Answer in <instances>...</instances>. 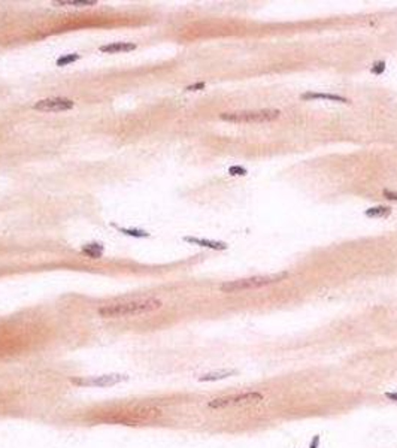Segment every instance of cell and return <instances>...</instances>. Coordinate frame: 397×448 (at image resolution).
<instances>
[{"label":"cell","instance_id":"obj_1","mask_svg":"<svg viewBox=\"0 0 397 448\" xmlns=\"http://www.w3.org/2000/svg\"><path fill=\"white\" fill-rule=\"evenodd\" d=\"M162 300L148 297V299H137V300H129V302H116L103 305L99 308V315L103 318H123V317H132V315H141L147 312H152L162 308Z\"/></svg>","mask_w":397,"mask_h":448},{"label":"cell","instance_id":"obj_2","mask_svg":"<svg viewBox=\"0 0 397 448\" xmlns=\"http://www.w3.org/2000/svg\"><path fill=\"white\" fill-rule=\"evenodd\" d=\"M287 272L281 274H273V275H260V276H251V278H242V279H234V281H227L220 287L223 293H239L245 290H254V289H262L266 286L275 282H281L287 278Z\"/></svg>","mask_w":397,"mask_h":448},{"label":"cell","instance_id":"obj_3","mask_svg":"<svg viewBox=\"0 0 397 448\" xmlns=\"http://www.w3.org/2000/svg\"><path fill=\"white\" fill-rule=\"evenodd\" d=\"M281 112L276 109H265V111H244V112H226L221 114L220 118L230 123H266L280 118Z\"/></svg>","mask_w":397,"mask_h":448},{"label":"cell","instance_id":"obj_4","mask_svg":"<svg viewBox=\"0 0 397 448\" xmlns=\"http://www.w3.org/2000/svg\"><path fill=\"white\" fill-rule=\"evenodd\" d=\"M263 400V395L259 392H247L241 395H233V396H224V397H216L208 402V406L211 410H223L229 408V406H239V405H249V403H257Z\"/></svg>","mask_w":397,"mask_h":448},{"label":"cell","instance_id":"obj_5","mask_svg":"<svg viewBox=\"0 0 397 448\" xmlns=\"http://www.w3.org/2000/svg\"><path fill=\"white\" fill-rule=\"evenodd\" d=\"M127 375L121 374H108V375H99V377H87V378H73L72 384L81 385V387H114L120 382L127 381Z\"/></svg>","mask_w":397,"mask_h":448},{"label":"cell","instance_id":"obj_6","mask_svg":"<svg viewBox=\"0 0 397 448\" xmlns=\"http://www.w3.org/2000/svg\"><path fill=\"white\" fill-rule=\"evenodd\" d=\"M75 106V103L70 99L65 97H51V99H44L39 100L37 103H34V109L41 112H63L69 111Z\"/></svg>","mask_w":397,"mask_h":448},{"label":"cell","instance_id":"obj_7","mask_svg":"<svg viewBox=\"0 0 397 448\" xmlns=\"http://www.w3.org/2000/svg\"><path fill=\"white\" fill-rule=\"evenodd\" d=\"M184 241L188 242V243H194V245H200V247L211 248V250H227L226 243L224 242H218V241H211V239H203V238H194V236H185Z\"/></svg>","mask_w":397,"mask_h":448},{"label":"cell","instance_id":"obj_8","mask_svg":"<svg viewBox=\"0 0 397 448\" xmlns=\"http://www.w3.org/2000/svg\"><path fill=\"white\" fill-rule=\"evenodd\" d=\"M302 99L303 100H318V99H323V100H330V102H339V103H348V102H349L347 97L337 96V94H329V93H305V94H302Z\"/></svg>","mask_w":397,"mask_h":448},{"label":"cell","instance_id":"obj_9","mask_svg":"<svg viewBox=\"0 0 397 448\" xmlns=\"http://www.w3.org/2000/svg\"><path fill=\"white\" fill-rule=\"evenodd\" d=\"M133 50H136V45H134V44H130V42H114V44L100 47V51H102V52H108V54L129 52V51H133Z\"/></svg>","mask_w":397,"mask_h":448},{"label":"cell","instance_id":"obj_10","mask_svg":"<svg viewBox=\"0 0 397 448\" xmlns=\"http://www.w3.org/2000/svg\"><path fill=\"white\" fill-rule=\"evenodd\" d=\"M237 371L234 369H224V371H216V372H209V374H205L198 378L200 382H212V381H220V379H226L229 377H233L236 375Z\"/></svg>","mask_w":397,"mask_h":448},{"label":"cell","instance_id":"obj_11","mask_svg":"<svg viewBox=\"0 0 397 448\" xmlns=\"http://www.w3.org/2000/svg\"><path fill=\"white\" fill-rule=\"evenodd\" d=\"M83 253L85 256H88L90 258H100L103 254V245L100 243H87V245L83 247Z\"/></svg>","mask_w":397,"mask_h":448},{"label":"cell","instance_id":"obj_12","mask_svg":"<svg viewBox=\"0 0 397 448\" xmlns=\"http://www.w3.org/2000/svg\"><path fill=\"white\" fill-rule=\"evenodd\" d=\"M96 3V0H58V2H52V5L57 6H94Z\"/></svg>","mask_w":397,"mask_h":448},{"label":"cell","instance_id":"obj_13","mask_svg":"<svg viewBox=\"0 0 397 448\" xmlns=\"http://www.w3.org/2000/svg\"><path fill=\"white\" fill-rule=\"evenodd\" d=\"M112 227H115L118 232H121L124 235H129V236H133V238H148L149 233H147L145 230H141V229H127V227H120L116 226V224L112 223Z\"/></svg>","mask_w":397,"mask_h":448},{"label":"cell","instance_id":"obj_14","mask_svg":"<svg viewBox=\"0 0 397 448\" xmlns=\"http://www.w3.org/2000/svg\"><path fill=\"white\" fill-rule=\"evenodd\" d=\"M390 214H391V209L387 207H375L366 211V215L370 218H384V217H388Z\"/></svg>","mask_w":397,"mask_h":448},{"label":"cell","instance_id":"obj_15","mask_svg":"<svg viewBox=\"0 0 397 448\" xmlns=\"http://www.w3.org/2000/svg\"><path fill=\"white\" fill-rule=\"evenodd\" d=\"M79 60V54H66V55H63V57H60L57 60V66H67V65H72V63H75V62H78Z\"/></svg>","mask_w":397,"mask_h":448},{"label":"cell","instance_id":"obj_16","mask_svg":"<svg viewBox=\"0 0 397 448\" xmlns=\"http://www.w3.org/2000/svg\"><path fill=\"white\" fill-rule=\"evenodd\" d=\"M229 173L230 175H247V169L241 168V166H232L229 169Z\"/></svg>","mask_w":397,"mask_h":448},{"label":"cell","instance_id":"obj_17","mask_svg":"<svg viewBox=\"0 0 397 448\" xmlns=\"http://www.w3.org/2000/svg\"><path fill=\"white\" fill-rule=\"evenodd\" d=\"M385 70V63L384 62H380V63H376L373 68H372V72L373 73H376V75H380V73H382Z\"/></svg>","mask_w":397,"mask_h":448},{"label":"cell","instance_id":"obj_18","mask_svg":"<svg viewBox=\"0 0 397 448\" xmlns=\"http://www.w3.org/2000/svg\"><path fill=\"white\" fill-rule=\"evenodd\" d=\"M203 88H205V83H197V84L188 86L185 90L187 91H197V90H203Z\"/></svg>","mask_w":397,"mask_h":448},{"label":"cell","instance_id":"obj_19","mask_svg":"<svg viewBox=\"0 0 397 448\" xmlns=\"http://www.w3.org/2000/svg\"><path fill=\"white\" fill-rule=\"evenodd\" d=\"M320 441H321V438H320L318 435H315V436H314V439L311 441L309 448H318V447H320Z\"/></svg>","mask_w":397,"mask_h":448},{"label":"cell","instance_id":"obj_20","mask_svg":"<svg viewBox=\"0 0 397 448\" xmlns=\"http://www.w3.org/2000/svg\"><path fill=\"white\" fill-rule=\"evenodd\" d=\"M385 397H388L390 400H393V402H397V392H388V393H385Z\"/></svg>","mask_w":397,"mask_h":448},{"label":"cell","instance_id":"obj_21","mask_svg":"<svg viewBox=\"0 0 397 448\" xmlns=\"http://www.w3.org/2000/svg\"><path fill=\"white\" fill-rule=\"evenodd\" d=\"M385 196L391 200H396L397 199V193H391V191H385Z\"/></svg>","mask_w":397,"mask_h":448}]
</instances>
